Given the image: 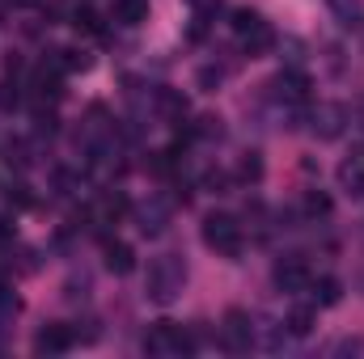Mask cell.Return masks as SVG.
Listing matches in <instances>:
<instances>
[{"label":"cell","mask_w":364,"mask_h":359,"mask_svg":"<svg viewBox=\"0 0 364 359\" xmlns=\"http://www.w3.org/2000/svg\"><path fill=\"white\" fill-rule=\"evenodd\" d=\"M364 343L360 338H339V343H335V347H331V351H335V355H356V351H360Z\"/></svg>","instance_id":"d4e9b609"},{"label":"cell","mask_w":364,"mask_h":359,"mask_svg":"<svg viewBox=\"0 0 364 359\" xmlns=\"http://www.w3.org/2000/svg\"><path fill=\"white\" fill-rule=\"evenodd\" d=\"M102 211H106L110 220H119V216L127 211V199H123V194H106V203H102Z\"/></svg>","instance_id":"603a6c76"},{"label":"cell","mask_w":364,"mask_h":359,"mask_svg":"<svg viewBox=\"0 0 364 359\" xmlns=\"http://www.w3.org/2000/svg\"><path fill=\"white\" fill-rule=\"evenodd\" d=\"M339 106H318V114H314V127L322 131V140H335L339 136Z\"/></svg>","instance_id":"4fadbf2b"},{"label":"cell","mask_w":364,"mask_h":359,"mask_svg":"<svg viewBox=\"0 0 364 359\" xmlns=\"http://www.w3.org/2000/svg\"><path fill=\"white\" fill-rule=\"evenodd\" d=\"M314 321H318V313H314V309H292V313L284 317V326H288V334H292V338H305V334L314 330Z\"/></svg>","instance_id":"5bb4252c"},{"label":"cell","mask_w":364,"mask_h":359,"mask_svg":"<svg viewBox=\"0 0 364 359\" xmlns=\"http://www.w3.org/2000/svg\"><path fill=\"white\" fill-rule=\"evenodd\" d=\"M339 186H343L348 194L364 199V144H356V148H352V157L339 165Z\"/></svg>","instance_id":"52a82bcc"},{"label":"cell","mask_w":364,"mask_h":359,"mask_svg":"<svg viewBox=\"0 0 364 359\" xmlns=\"http://www.w3.org/2000/svg\"><path fill=\"white\" fill-rule=\"evenodd\" d=\"M140 228H144V233H161V228H166V207H161V203L144 207V211H140Z\"/></svg>","instance_id":"d6986e66"},{"label":"cell","mask_w":364,"mask_h":359,"mask_svg":"<svg viewBox=\"0 0 364 359\" xmlns=\"http://www.w3.org/2000/svg\"><path fill=\"white\" fill-rule=\"evenodd\" d=\"M275 89H279V101H309V77L288 68V72L275 77Z\"/></svg>","instance_id":"ba28073f"},{"label":"cell","mask_w":364,"mask_h":359,"mask_svg":"<svg viewBox=\"0 0 364 359\" xmlns=\"http://www.w3.org/2000/svg\"><path fill=\"white\" fill-rule=\"evenodd\" d=\"M309 287H314V300H318L322 309H331V304H339V300H343V283H339V279H331V275H326V279H318V283H309Z\"/></svg>","instance_id":"7c38bea8"},{"label":"cell","mask_w":364,"mask_h":359,"mask_svg":"<svg viewBox=\"0 0 364 359\" xmlns=\"http://www.w3.org/2000/svg\"><path fill=\"white\" fill-rule=\"evenodd\" d=\"M157 101H161L170 114H186V97H182V93H174V89H161V93H157Z\"/></svg>","instance_id":"44dd1931"},{"label":"cell","mask_w":364,"mask_h":359,"mask_svg":"<svg viewBox=\"0 0 364 359\" xmlns=\"http://www.w3.org/2000/svg\"><path fill=\"white\" fill-rule=\"evenodd\" d=\"M203 245L208 250H216V254H225V258H237L242 254V224L229 216V211H212V216H203Z\"/></svg>","instance_id":"7a4b0ae2"},{"label":"cell","mask_w":364,"mask_h":359,"mask_svg":"<svg viewBox=\"0 0 364 359\" xmlns=\"http://www.w3.org/2000/svg\"><path fill=\"white\" fill-rule=\"evenodd\" d=\"M17 106H21V85H17L13 72H4V81H0V110L9 114V110H17Z\"/></svg>","instance_id":"2e32d148"},{"label":"cell","mask_w":364,"mask_h":359,"mask_svg":"<svg viewBox=\"0 0 364 359\" xmlns=\"http://www.w3.org/2000/svg\"><path fill=\"white\" fill-rule=\"evenodd\" d=\"M242 47H246V55H267V51L275 47V30L263 21V17H259V21L242 34Z\"/></svg>","instance_id":"9c48e42d"},{"label":"cell","mask_w":364,"mask_h":359,"mask_svg":"<svg viewBox=\"0 0 364 359\" xmlns=\"http://www.w3.org/2000/svg\"><path fill=\"white\" fill-rule=\"evenodd\" d=\"M352 114H356V127H360V131H364V97H360V101H356V110H352Z\"/></svg>","instance_id":"4316f807"},{"label":"cell","mask_w":364,"mask_h":359,"mask_svg":"<svg viewBox=\"0 0 364 359\" xmlns=\"http://www.w3.org/2000/svg\"><path fill=\"white\" fill-rule=\"evenodd\" d=\"M144 351H149V355H161V351L191 355V351H195V338H191L182 326H174V321H157V326L144 334Z\"/></svg>","instance_id":"3957f363"},{"label":"cell","mask_w":364,"mask_h":359,"mask_svg":"<svg viewBox=\"0 0 364 359\" xmlns=\"http://www.w3.org/2000/svg\"><path fill=\"white\" fill-rule=\"evenodd\" d=\"M331 207H335L331 194H322V190H309V194H305V216L318 220V216H331Z\"/></svg>","instance_id":"ac0fdd59"},{"label":"cell","mask_w":364,"mask_h":359,"mask_svg":"<svg viewBox=\"0 0 364 359\" xmlns=\"http://www.w3.org/2000/svg\"><path fill=\"white\" fill-rule=\"evenodd\" d=\"M326 9L339 17V26H356L364 13V0H326Z\"/></svg>","instance_id":"9a60e30c"},{"label":"cell","mask_w":364,"mask_h":359,"mask_svg":"<svg viewBox=\"0 0 364 359\" xmlns=\"http://www.w3.org/2000/svg\"><path fill=\"white\" fill-rule=\"evenodd\" d=\"M182 283H186V267H182V258H178V254H161V258H153V263H149L144 296H149V300H157V304H170V300L182 292Z\"/></svg>","instance_id":"6da1fadb"},{"label":"cell","mask_w":364,"mask_h":359,"mask_svg":"<svg viewBox=\"0 0 364 359\" xmlns=\"http://www.w3.org/2000/svg\"><path fill=\"white\" fill-rule=\"evenodd\" d=\"M9 199H13L17 207H30V203H34V194H30V186H26V182H17V186L9 190Z\"/></svg>","instance_id":"cb8c5ba5"},{"label":"cell","mask_w":364,"mask_h":359,"mask_svg":"<svg viewBox=\"0 0 364 359\" xmlns=\"http://www.w3.org/2000/svg\"><path fill=\"white\" fill-rule=\"evenodd\" d=\"M114 21L119 26H140L144 17H149V0H114Z\"/></svg>","instance_id":"8fae6325"},{"label":"cell","mask_w":364,"mask_h":359,"mask_svg":"<svg viewBox=\"0 0 364 359\" xmlns=\"http://www.w3.org/2000/svg\"><path fill=\"white\" fill-rule=\"evenodd\" d=\"M255 21H259V13H255V9H237V13H233V34L242 38V34H246Z\"/></svg>","instance_id":"7402d4cb"},{"label":"cell","mask_w":364,"mask_h":359,"mask_svg":"<svg viewBox=\"0 0 364 359\" xmlns=\"http://www.w3.org/2000/svg\"><path fill=\"white\" fill-rule=\"evenodd\" d=\"M199 85H203V89H216V85H220V68H203V72H199Z\"/></svg>","instance_id":"484cf974"},{"label":"cell","mask_w":364,"mask_h":359,"mask_svg":"<svg viewBox=\"0 0 364 359\" xmlns=\"http://www.w3.org/2000/svg\"><path fill=\"white\" fill-rule=\"evenodd\" d=\"M77 343V334L68 330V326H43L38 334H34V351L38 355H60V351H68Z\"/></svg>","instance_id":"8992f818"},{"label":"cell","mask_w":364,"mask_h":359,"mask_svg":"<svg viewBox=\"0 0 364 359\" xmlns=\"http://www.w3.org/2000/svg\"><path fill=\"white\" fill-rule=\"evenodd\" d=\"M106 267L114 270V275H132V270H136V254H132V245L110 241V245H106Z\"/></svg>","instance_id":"30bf717a"},{"label":"cell","mask_w":364,"mask_h":359,"mask_svg":"<svg viewBox=\"0 0 364 359\" xmlns=\"http://www.w3.org/2000/svg\"><path fill=\"white\" fill-rule=\"evenodd\" d=\"M220 334H225V347H229L233 355H242V351H250V343H255V330H250V317H246L242 309H229V313H225V326H220Z\"/></svg>","instance_id":"5b68a950"},{"label":"cell","mask_w":364,"mask_h":359,"mask_svg":"<svg viewBox=\"0 0 364 359\" xmlns=\"http://www.w3.org/2000/svg\"><path fill=\"white\" fill-rule=\"evenodd\" d=\"M259 178H263V157L259 153H246L237 161V182H259Z\"/></svg>","instance_id":"e0dca14e"},{"label":"cell","mask_w":364,"mask_h":359,"mask_svg":"<svg viewBox=\"0 0 364 359\" xmlns=\"http://www.w3.org/2000/svg\"><path fill=\"white\" fill-rule=\"evenodd\" d=\"M309 283H314V275H309V263L301 254H288L275 263V287L279 292H305Z\"/></svg>","instance_id":"277c9868"},{"label":"cell","mask_w":364,"mask_h":359,"mask_svg":"<svg viewBox=\"0 0 364 359\" xmlns=\"http://www.w3.org/2000/svg\"><path fill=\"white\" fill-rule=\"evenodd\" d=\"M73 26H77V30H85V34H97V30H102L93 9H77V13H73Z\"/></svg>","instance_id":"ffe728a7"}]
</instances>
